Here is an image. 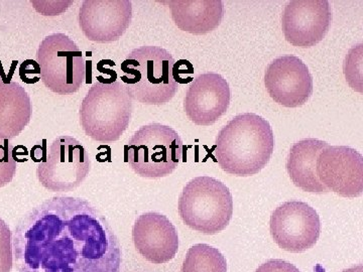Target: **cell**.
I'll return each mask as SVG.
<instances>
[{
  "mask_svg": "<svg viewBox=\"0 0 363 272\" xmlns=\"http://www.w3.org/2000/svg\"><path fill=\"white\" fill-rule=\"evenodd\" d=\"M18 272H121V243L83 198L56 196L23 216L13 232Z\"/></svg>",
  "mask_w": 363,
  "mask_h": 272,
  "instance_id": "obj_1",
  "label": "cell"
},
{
  "mask_svg": "<svg viewBox=\"0 0 363 272\" xmlns=\"http://www.w3.org/2000/svg\"><path fill=\"white\" fill-rule=\"evenodd\" d=\"M274 149V132L267 119L255 113H243L219 131L212 150L225 173L248 176L266 168Z\"/></svg>",
  "mask_w": 363,
  "mask_h": 272,
  "instance_id": "obj_2",
  "label": "cell"
},
{
  "mask_svg": "<svg viewBox=\"0 0 363 272\" xmlns=\"http://www.w3.org/2000/svg\"><path fill=\"white\" fill-rule=\"evenodd\" d=\"M175 60L167 50L145 45L133 50L121 63V81L131 99L145 105L168 103L179 89Z\"/></svg>",
  "mask_w": 363,
  "mask_h": 272,
  "instance_id": "obj_3",
  "label": "cell"
},
{
  "mask_svg": "<svg viewBox=\"0 0 363 272\" xmlns=\"http://www.w3.org/2000/svg\"><path fill=\"white\" fill-rule=\"evenodd\" d=\"M79 114L86 135L98 142H116L130 125L133 99L119 81L97 82L83 99Z\"/></svg>",
  "mask_w": 363,
  "mask_h": 272,
  "instance_id": "obj_4",
  "label": "cell"
},
{
  "mask_svg": "<svg viewBox=\"0 0 363 272\" xmlns=\"http://www.w3.org/2000/svg\"><path fill=\"white\" fill-rule=\"evenodd\" d=\"M178 208L186 225L212 235L224 230L233 218V195L217 178L197 176L182 191Z\"/></svg>",
  "mask_w": 363,
  "mask_h": 272,
  "instance_id": "obj_5",
  "label": "cell"
},
{
  "mask_svg": "<svg viewBox=\"0 0 363 272\" xmlns=\"http://www.w3.org/2000/svg\"><path fill=\"white\" fill-rule=\"evenodd\" d=\"M126 162L136 175L147 178L169 176L183 159L184 145L176 130L150 123L136 131L125 145Z\"/></svg>",
  "mask_w": 363,
  "mask_h": 272,
  "instance_id": "obj_6",
  "label": "cell"
},
{
  "mask_svg": "<svg viewBox=\"0 0 363 272\" xmlns=\"http://www.w3.org/2000/svg\"><path fill=\"white\" fill-rule=\"evenodd\" d=\"M37 60L43 83L56 94H73L84 83V57L78 45L64 33L45 38L38 49Z\"/></svg>",
  "mask_w": 363,
  "mask_h": 272,
  "instance_id": "obj_7",
  "label": "cell"
},
{
  "mask_svg": "<svg viewBox=\"0 0 363 272\" xmlns=\"http://www.w3.org/2000/svg\"><path fill=\"white\" fill-rule=\"evenodd\" d=\"M89 154L81 142L69 135L55 138L49 154L37 169L40 183L52 192H70L89 175Z\"/></svg>",
  "mask_w": 363,
  "mask_h": 272,
  "instance_id": "obj_8",
  "label": "cell"
},
{
  "mask_svg": "<svg viewBox=\"0 0 363 272\" xmlns=\"http://www.w3.org/2000/svg\"><path fill=\"white\" fill-rule=\"evenodd\" d=\"M269 230L274 242L286 251L304 252L319 239L321 222L307 203L289 201L272 212Z\"/></svg>",
  "mask_w": 363,
  "mask_h": 272,
  "instance_id": "obj_9",
  "label": "cell"
},
{
  "mask_svg": "<svg viewBox=\"0 0 363 272\" xmlns=\"http://www.w3.org/2000/svg\"><path fill=\"white\" fill-rule=\"evenodd\" d=\"M316 173L327 190L341 197L362 195L363 157L352 147H325L318 156Z\"/></svg>",
  "mask_w": 363,
  "mask_h": 272,
  "instance_id": "obj_10",
  "label": "cell"
},
{
  "mask_svg": "<svg viewBox=\"0 0 363 272\" xmlns=\"http://www.w3.org/2000/svg\"><path fill=\"white\" fill-rule=\"evenodd\" d=\"M332 21L330 4L327 0H294L281 16L286 40L298 47L319 44L328 33Z\"/></svg>",
  "mask_w": 363,
  "mask_h": 272,
  "instance_id": "obj_11",
  "label": "cell"
},
{
  "mask_svg": "<svg viewBox=\"0 0 363 272\" xmlns=\"http://www.w3.org/2000/svg\"><path fill=\"white\" fill-rule=\"evenodd\" d=\"M264 85L272 100L288 108L302 106L312 96V75L296 56L274 59L264 74Z\"/></svg>",
  "mask_w": 363,
  "mask_h": 272,
  "instance_id": "obj_12",
  "label": "cell"
},
{
  "mask_svg": "<svg viewBox=\"0 0 363 272\" xmlns=\"http://www.w3.org/2000/svg\"><path fill=\"white\" fill-rule=\"evenodd\" d=\"M133 18L130 0H86L79 11V26L91 42H116Z\"/></svg>",
  "mask_w": 363,
  "mask_h": 272,
  "instance_id": "obj_13",
  "label": "cell"
},
{
  "mask_svg": "<svg viewBox=\"0 0 363 272\" xmlns=\"http://www.w3.org/2000/svg\"><path fill=\"white\" fill-rule=\"evenodd\" d=\"M230 104V88L216 73L198 76L186 93L184 110L192 123L209 126L226 113Z\"/></svg>",
  "mask_w": 363,
  "mask_h": 272,
  "instance_id": "obj_14",
  "label": "cell"
},
{
  "mask_svg": "<svg viewBox=\"0 0 363 272\" xmlns=\"http://www.w3.org/2000/svg\"><path fill=\"white\" fill-rule=\"evenodd\" d=\"M136 250L154 264L169 262L179 249V236L175 226L164 215L149 212L140 215L133 227Z\"/></svg>",
  "mask_w": 363,
  "mask_h": 272,
  "instance_id": "obj_15",
  "label": "cell"
},
{
  "mask_svg": "<svg viewBox=\"0 0 363 272\" xmlns=\"http://www.w3.org/2000/svg\"><path fill=\"white\" fill-rule=\"evenodd\" d=\"M32 113V102L25 88L6 80L0 73V138L11 140L20 135Z\"/></svg>",
  "mask_w": 363,
  "mask_h": 272,
  "instance_id": "obj_16",
  "label": "cell"
},
{
  "mask_svg": "<svg viewBox=\"0 0 363 272\" xmlns=\"http://www.w3.org/2000/svg\"><path fill=\"white\" fill-rule=\"evenodd\" d=\"M167 4L175 25L193 35L211 33L220 25L224 16L220 0H172Z\"/></svg>",
  "mask_w": 363,
  "mask_h": 272,
  "instance_id": "obj_17",
  "label": "cell"
},
{
  "mask_svg": "<svg viewBox=\"0 0 363 272\" xmlns=\"http://www.w3.org/2000/svg\"><path fill=\"white\" fill-rule=\"evenodd\" d=\"M328 143L316 138H305L291 147L286 159V171L291 180L304 192L324 194L328 192L318 178L316 164L320 152Z\"/></svg>",
  "mask_w": 363,
  "mask_h": 272,
  "instance_id": "obj_18",
  "label": "cell"
},
{
  "mask_svg": "<svg viewBox=\"0 0 363 272\" xmlns=\"http://www.w3.org/2000/svg\"><path fill=\"white\" fill-rule=\"evenodd\" d=\"M181 272H227V262L216 248L195 244L188 250Z\"/></svg>",
  "mask_w": 363,
  "mask_h": 272,
  "instance_id": "obj_19",
  "label": "cell"
},
{
  "mask_svg": "<svg viewBox=\"0 0 363 272\" xmlns=\"http://www.w3.org/2000/svg\"><path fill=\"white\" fill-rule=\"evenodd\" d=\"M13 145L9 140L0 138V188L9 185L16 173V161L13 157Z\"/></svg>",
  "mask_w": 363,
  "mask_h": 272,
  "instance_id": "obj_20",
  "label": "cell"
},
{
  "mask_svg": "<svg viewBox=\"0 0 363 272\" xmlns=\"http://www.w3.org/2000/svg\"><path fill=\"white\" fill-rule=\"evenodd\" d=\"M13 266V232L0 218V272H11Z\"/></svg>",
  "mask_w": 363,
  "mask_h": 272,
  "instance_id": "obj_21",
  "label": "cell"
},
{
  "mask_svg": "<svg viewBox=\"0 0 363 272\" xmlns=\"http://www.w3.org/2000/svg\"><path fill=\"white\" fill-rule=\"evenodd\" d=\"M20 76L23 82L28 84H33L40 80L38 76L40 77V69L39 64L33 60H26L21 64L20 69Z\"/></svg>",
  "mask_w": 363,
  "mask_h": 272,
  "instance_id": "obj_22",
  "label": "cell"
},
{
  "mask_svg": "<svg viewBox=\"0 0 363 272\" xmlns=\"http://www.w3.org/2000/svg\"><path fill=\"white\" fill-rule=\"evenodd\" d=\"M255 272H300L297 267L283 259H271L262 264Z\"/></svg>",
  "mask_w": 363,
  "mask_h": 272,
  "instance_id": "obj_23",
  "label": "cell"
},
{
  "mask_svg": "<svg viewBox=\"0 0 363 272\" xmlns=\"http://www.w3.org/2000/svg\"><path fill=\"white\" fill-rule=\"evenodd\" d=\"M343 272H362V266H358L354 267H351L350 269H346Z\"/></svg>",
  "mask_w": 363,
  "mask_h": 272,
  "instance_id": "obj_24",
  "label": "cell"
}]
</instances>
